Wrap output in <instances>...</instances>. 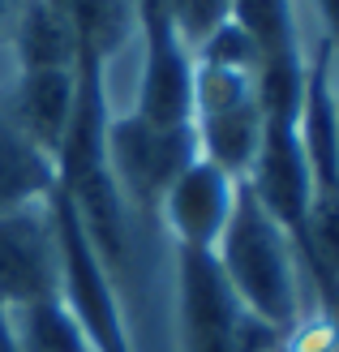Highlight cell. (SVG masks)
<instances>
[{
  "label": "cell",
  "instance_id": "obj_17",
  "mask_svg": "<svg viewBox=\"0 0 339 352\" xmlns=\"http://www.w3.org/2000/svg\"><path fill=\"white\" fill-rule=\"evenodd\" d=\"M283 352H339V331L322 305H309L283 331Z\"/></svg>",
  "mask_w": 339,
  "mask_h": 352
},
{
  "label": "cell",
  "instance_id": "obj_20",
  "mask_svg": "<svg viewBox=\"0 0 339 352\" xmlns=\"http://www.w3.org/2000/svg\"><path fill=\"white\" fill-rule=\"evenodd\" d=\"M322 309L331 314V322H335V331H339V284H331V288L322 292Z\"/></svg>",
  "mask_w": 339,
  "mask_h": 352
},
{
  "label": "cell",
  "instance_id": "obj_19",
  "mask_svg": "<svg viewBox=\"0 0 339 352\" xmlns=\"http://www.w3.org/2000/svg\"><path fill=\"white\" fill-rule=\"evenodd\" d=\"M318 30H322V39L331 43V52L339 56V0H305Z\"/></svg>",
  "mask_w": 339,
  "mask_h": 352
},
{
  "label": "cell",
  "instance_id": "obj_5",
  "mask_svg": "<svg viewBox=\"0 0 339 352\" xmlns=\"http://www.w3.org/2000/svg\"><path fill=\"white\" fill-rule=\"evenodd\" d=\"M245 185L300 245L305 210L314 202L318 185H314L305 146H300V133H296V112H262V146Z\"/></svg>",
  "mask_w": 339,
  "mask_h": 352
},
{
  "label": "cell",
  "instance_id": "obj_2",
  "mask_svg": "<svg viewBox=\"0 0 339 352\" xmlns=\"http://www.w3.org/2000/svg\"><path fill=\"white\" fill-rule=\"evenodd\" d=\"M65 13L78 39V78L95 86L103 116H133L146 60L138 0H69Z\"/></svg>",
  "mask_w": 339,
  "mask_h": 352
},
{
  "label": "cell",
  "instance_id": "obj_12",
  "mask_svg": "<svg viewBox=\"0 0 339 352\" xmlns=\"http://www.w3.org/2000/svg\"><path fill=\"white\" fill-rule=\"evenodd\" d=\"M193 133H198L202 160L223 168L232 181H245L254 160H258V146H262V103L254 99L245 108L202 116V120H193Z\"/></svg>",
  "mask_w": 339,
  "mask_h": 352
},
{
  "label": "cell",
  "instance_id": "obj_3",
  "mask_svg": "<svg viewBox=\"0 0 339 352\" xmlns=\"http://www.w3.org/2000/svg\"><path fill=\"white\" fill-rule=\"evenodd\" d=\"M193 160H198V133L193 125L155 129L138 116H112L103 125V168L116 181L120 198L159 215V202Z\"/></svg>",
  "mask_w": 339,
  "mask_h": 352
},
{
  "label": "cell",
  "instance_id": "obj_7",
  "mask_svg": "<svg viewBox=\"0 0 339 352\" xmlns=\"http://www.w3.org/2000/svg\"><path fill=\"white\" fill-rule=\"evenodd\" d=\"M5 103L17 125L61 160L78 116V69H13L5 82Z\"/></svg>",
  "mask_w": 339,
  "mask_h": 352
},
{
  "label": "cell",
  "instance_id": "obj_23",
  "mask_svg": "<svg viewBox=\"0 0 339 352\" xmlns=\"http://www.w3.org/2000/svg\"><path fill=\"white\" fill-rule=\"evenodd\" d=\"M335 103H339V56H335Z\"/></svg>",
  "mask_w": 339,
  "mask_h": 352
},
{
  "label": "cell",
  "instance_id": "obj_11",
  "mask_svg": "<svg viewBox=\"0 0 339 352\" xmlns=\"http://www.w3.org/2000/svg\"><path fill=\"white\" fill-rule=\"evenodd\" d=\"M5 327L13 352H99V344L78 322V314L65 305V296L5 309Z\"/></svg>",
  "mask_w": 339,
  "mask_h": 352
},
{
  "label": "cell",
  "instance_id": "obj_4",
  "mask_svg": "<svg viewBox=\"0 0 339 352\" xmlns=\"http://www.w3.org/2000/svg\"><path fill=\"white\" fill-rule=\"evenodd\" d=\"M61 232L47 202L0 215V309L61 296Z\"/></svg>",
  "mask_w": 339,
  "mask_h": 352
},
{
  "label": "cell",
  "instance_id": "obj_16",
  "mask_svg": "<svg viewBox=\"0 0 339 352\" xmlns=\"http://www.w3.org/2000/svg\"><path fill=\"white\" fill-rule=\"evenodd\" d=\"M228 13H232V0H172L176 39L193 52L219 22H228Z\"/></svg>",
  "mask_w": 339,
  "mask_h": 352
},
{
  "label": "cell",
  "instance_id": "obj_18",
  "mask_svg": "<svg viewBox=\"0 0 339 352\" xmlns=\"http://www.w3.org/2000/svg\"><path fill=\"white\" fill-rule=\"evenodd\" d=\"M232 352H283V331L241 305L237 327H232Z\"/></svg>",
  "mask_w": 339,
  "mask_h": 352
},
{
  "label": "cell",
  "instance_id": "obj_25",
  "mask_svg": "<svg viewBox=\"0 0 339 352\" xmlns=\"http://www.w3.org/2000/svg\"><path fill=\"white\" fill-rule=\"evenodd\" d=\"M0 56H5V47H0Z\"/></svg>",
  "mask_w": 339,
  "mask_h": 352
},
{
  "label": "cell",
  "instance_id": "obj_6",
  "mask_svg": "<svg viewBox=\"0 0 339 352\" xmlns=\"http://www.w3.org/2000/svg\"><path fill=\"white\" fill-rule=\"evenodd\" d=\"M237 185L223 168H215L210 160H193L181 176L172 181V189L159 202V219H164L168 236L181 250H198V254H215V245L223 236V223L232 215V198Z\"/></svg>",
  "mask_w": 339,
  "mask_h": 352
},
{
  "label": "cell",
  "instance_id": "obj_22",
  "mask_svg": "<svg viewBox=\"0 0 339 352\" xmlns=\"http://www.w3.org/2000/svg\"><path fill=\"white\" fill-rule=\"evenodd\" d=\"M0 352H13V340H9V327H5V309H0Z\"/></svg>",
  "mask_w": 339,
  "mask_h": 352
},
{
  "label": "cell",
  "instance_id": "obj_8",
  "mask_svg": "<svg viewBox=\"0 0 339 352\" xmlns=\"http://www.w3.org/2000/svg\"><path fill=\"white\" fill-rule=\"evenodd\" d=\"M133 116L155 129H181L193 120V56L176 39V30L146 34Z\"/></svg>",
  "mask_w": 339,
  "mask_h": 352
},
{
  "label": "cell",
  "instance_id": "obj_10",
  "mask_svg": "<svg viewBox=\"0 0 339 352\" xmlns=\"http://www.w3.org/2000/svg\"><path fill=\"white\" fill-rule=\"evenodd\" d=\"M5 52L13 69H78V39L69 13L52 0H17Z\"/></svg>",
  "mask_w": 339,
  "mask_h": 352
},
{
  "label": "cell",
  "instance_id": "obj_14",
  "mask_svg": "<svg viewBox=\"0 0 339 352\" xmlns=\"http://www.w3.org/2000/svg\"><path fill=\"white\" fill-rule=\"evenodd\" d=\"M254 99H258V74H241V69L193 60V120L245 108V103H254Z\"/></svg>",
  "mask_w": 339,
  "mask_h": 352
},
{
  "label": "cell",
  "instance_id": "obj_21",
  "mask_svg": "<svg viewBox=\"0 0 339 352\" xmlns=\"http://www.w3.org/2000/svg\"><path fill=\"white\" fill-rule=\"evenodd\" d=\"M13 5H17V0H0V47H5V39H9V22H13Z\"/></svg>",
  "mask_w": 339,
  "mask_h": 352
},
{
  "label": "cell",
  "instance_id": "obj_13",
  "mask_svg": "<svg viewBox=\"0 0 339 352\" xmlns=\"http://www.w3.org/2000/svg\"><path fill=\"white\" fill-rule=\"evenodd\" d=\"M300 254L309 262L318 301H322V292L339 284V189H314L305 228H300Z\"/></svg>",
  "mask_w": 339,
  "mask_h": 352
},
{
  "label": "cell",
  "instance_id": "obj_15",
  "mask_svg": "<svg viewBox=\"0 0 339 352\" xmlns=\"http://www.w3.org/2000/svg\"><path fill=\"white\" fill-rule=\"evenodd\" d=\"M193 60H206V65H223V69H241V74H262V56H258V47L254 39L232 22H219L215 30L206 34V39L189 52Z\"/></svg>",
  "mask_w": 339,
  "mask_h": 352
},
{
  "label": "cell",
  "instance_id": "obj_1",
  "mask_svg": "<svg viewBox=\"0 0 339 352\" xmlns=\"http://www.w3.org/2000/svg\"><path fill=\"white\" fill-rule=\"evenodd\" d=\"M210 258H215L232 296L245 309L262 314L266 322H275L279 331H288L309 305H322L296 236L254 198L245 181L237 185L232 215Z\"/></svg>",
  "mask_w": 339,
  "mask_h": 352
},
{
  "label": "cell",
  "instance_id": "obj_24",
  "mask_svg": "<svg viewBox=\"0 0 339 352\" xmlns=\"http://www.w3.org/2000/svg\"><path fill=\"white\" fill-rule=\"evenodd\" d=\"M52 5H56V9H65V5H69V0H52Z\"/></svg>",
  "mask_w": 339,
  "mask_h": 352
},
{
  "label": "cell",
  "instance_id": "obj_9",
  "mask_svg": "<svg viewBox=\"0 0 339 352\" xmlns=\"http://www.w3.org/2000/svg\"><path fill=\"white\" fill-rule=\"evenodd\" d=\"M61 185V160L47 155L34 138L13 120L0 86V215L22 210L30 202H47Z\"/></svg>",
  "mask_w": 339,
  "mask_h": 352
}]
</instances>
